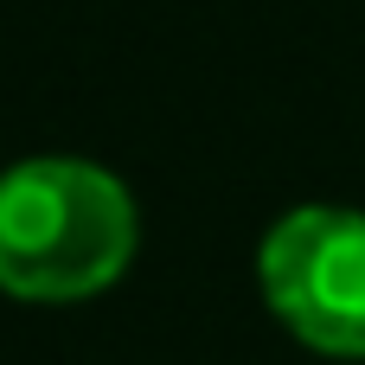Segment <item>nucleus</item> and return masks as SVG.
<instances>
[{
    "label": "nucleus",
    "mask_w": 365,
    "mask_h": 365,
    "mask_svg": "<svg viewBox=\"0 0 365 365\" xmlns=\"http://www.w3.org/2000/svg\"><path fill=\"white\" fill-rule=\"evenodd\" d=\"M141 244L128 186L71 154L0 173V289L19 302H83L109 289Z\"/></svg>",
    "instance_id": "1"
},
{
    "label": "nucleus",
    "mask_w": 365,
    "mask_h": 365,
    "mask_svg": "<svg viewBox=\"0 0 365 365\" xmlns=\"http://www.w3.org/2000/svg\"><path fill=\"white\" fill-rule=\"evenodd\" d=\"M269 314L314 353L365 359V212L295 205L257 250Z\"/></svg>",
    "instance_id": "2"
}]
</instances>
